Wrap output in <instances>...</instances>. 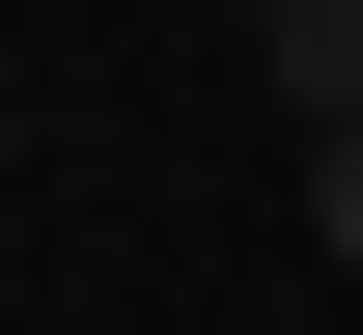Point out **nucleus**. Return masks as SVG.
Masks as SVG:
<instances>
[{
	"instance_id": "obj_1",
	"label": "nucleus",
	"mask_w": 363,
	"mask_h": 335,
	"mask_svg": "<svg viewBox=\"0 0 363 335\" xmlns=\"http://www.w3.org/2000/svg\"><path fill=\"white\" fill-rule=\"evenodd\" d=\"M308 251H363V140H308Z\"/></svg>"
}]
</instances>
